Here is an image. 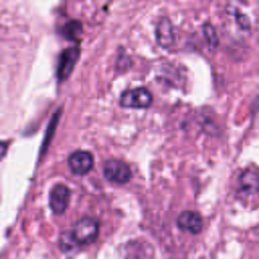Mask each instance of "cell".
Listing matches in <instances>:
<instances>
[{
  "mask_svg": "<svg viewBox=\"0 0 259 259\" xmlns=\"http://www.w3.org/2000/svg\"><path fill=\"white\" fill-rule=\"evenodd\" d=\"M78 246L91 245L99 237V221L94 217H81L70 230Z\"/></svg>",
  "mask_w": 259,
  "mask_h": 259,
  "instance_id": "6da1fadb",
  "label": "cell"
},
{
  "mask_svg": "<svg viewBox=\"0 0 259 259\" xmlns=\"http://www.w3.org/2000/svg\"><path fill=\"white\" fill-rule=\"evenodd\" d=\"M102 172L105 180L113 183V185H125L132 180V168L125 164L123 160L118 159H109L104 162Z\"/></svg>",
  "mask_w": 259,
  "mask_h": 259,
  "instance_id": "7a4b0ae2",
  "label": "cell"
},
{
  "mask_svg": "<svg viewBox=\"0 0 259 259\" xmlns=\"http://www.w3.org/2000/svg\"><path fill=\"white\" fill-rule=\"evenodd\" d=\"M152 104V94L146 88L128 89L120 96V105L126 109H148Z\"/></svg>",
  "mask_w": 259,
  "mask_h": 259,
  "instance_id": "3957f363",
  "label": "cell"
},
{
  "mask_svg": "<svg viewBox=\"0 0 259 259\" xmlns=\"http://www.w3.org/2000/svg\"><path fill=\"white\" fill-rule=\"evenodd\" d=\"M79 47H68L60 54L59 65H57V79H59V83L68 79V76L75 70V65L79 60Z\"/></svg>",
  "mask_w": 259,
  "mask_h": 259,
  "instance_id": "277c9868",
  "label": "cell"
},
{
  "mask_svg": "<svg viewBox=\"0 0 259 259\" xmlns=\"http://www.w3.org/2000/svg\"><path fill=\"white\" fill-rule=\"evenodd\" d=\"M70 198H71V191L68 186L63 183H57L51 190V194H49V206H51V210L55 215H62L65 210L68 209Z\"/></svg>",
  "mask_w": 259,
  "mask_h": 259,
  "instance_id": "5b68a950",
  "label": "cell"
},
{
  "mask_svg": "<svg viewBox=\"0 0 259 259\" xmlns=\"http://www.w3.org/2000/svg\"><path fill=\"white\" fill-rule=\"evenodd\" d=\"M68 167L71 174L78 177L88 175L94 167V157L89 151H75L70 154L68 157Z\"/></svg>",
  "mask_w": 259,
  "mask_h": 259,
  "instance_id": "8992f818",
  "label": "cell"
},
{
  "mask_svg": "<svg viewBox=\"0 0 259 259\" xmlns=\"http://www.w3.org/2000/svg\"><path fill=\"white\" fill-rule=\"evenodd\" d=\"M237 191L241 196H253L259 191V174L253 168L243 170L238 177Z\"/></svg>",
  "mask_w": 259,
  "mask_h": 259,
  "instance_id": "52a82bcc",
  "label": "cell"
},
{
  "mask_svg": "<svg viewBox=\"0 0 259 259\" xmlns=\"http://www.w3.org/2000/svg\"><path fill=\"white\" fill-rule=\"evenodd\" d=\"M177 227L183 232L198 235L199 232H202L204 222H202V217L198 212H194V210H185V212H182L177 217Z\"/></svg>",
  "mask_w": 259,
  "mask_h": 259,
  "instance_id": "ba28073f",
  "label": "cell"
},
{
  "mask_svg": "<svg viewBox=\"0 0 259 259\" xmlns=\"http://www.w3.org/2000/svg\"><path fill=\"white\" fill-rule=\"evenodd\" d=\"M156 40L160 47L170 49L175 44V28L168 18H160L156 26Z\"/></svg>",
  "mask_w": 259,
  "mask_h": 259,
  "instance_id": "9c48e42d",
  "label": "cell"
},
{
  "mask_svg": "<svg viewBox=\"0 0 259 259\" xmlns=\"http://www.w3.org/2000/svg\"><path fill=\"white\" fill-rule=\"evenodd\" d=\"M62 36L67 40H73V42H79L81 36H83V24L78 20H71L67 24H63L62 28Z\"/></svg>",
  "mask_w": 259,
  "mask_h": 259,
  "instance_id": "30bf717a",
  "label": "cell"
},
{
  "mask_svg": "<svg viewBox=\"0 0 259 259\" xmlns=\"http://www.w3.org/2000/svg\"><path fill=\"white\" fill-rule=\"evenodd\" d=\"M60 115H62V109H59L55 113H54V117L51 120V123H49L47 126V133L44 136V143H42V148H40V157L46 154V149L49 148V144H51V140H52V136L55 133V128H57V123H59V120H60Z\"/></svg>",
  "mask_w": 259,
  "mask_h": 259,
  "instance_id": "8fae6325",
  "label": "cell"
},
{
  "mask_svg": "<svg viewBox=\"0 0 259 259\" xmlns=\"http://www.w3.org/2000/svg\"><path fill=\"white\" fill-rule=\"evenodd\" d=\"M59 248H60V251L62 253H73L76 248H78V245L75 243V240H73V237H71V233H70V230L68 232H63L62 235H60V240H59Z\"/></svg>",
  "mask_w": 259,
  "mask_h": 259,
  "instance_id": "7c38bea8",
  "label": "cell"
},
{
  "mask_svg": "<svg viewBox=\"0 0 259 259\" xmlns=\"http://www.w3.org/2000/svg\"><path fill=\"white\" fill-rule=\"evenodd\" d=\"M202 34H204L206 42L210 49H215L219 46V37H217V31L210 23L202 24Z\"/></svg>",
  "mask_w": 259,
  "mask_h": 259,
  "instance_id": "4fadbf2b",
  "label": "cell"
},
{
  "mask_svg": "<svg viewBox=\"0 0 259 259\" xmlns=\"http://www.w3.org/2000/svg\"><path fill=\"white\" fill-rule=\"evenodd\" d=\"M235 20H237V24H238L240 29H243V31H249L251 29V20L245 13H241L240 10L235 12Z\"/></svg>",
  "mask_w": 259,
  "mask_h": 259,
  "instance_id": "5bb4252c",
  "label": "cell"
},
{
  "mask_svg": "<svg viewBox=\"0 0 259 259\" xmlns=\"http://www.w3.org/2000/svg\"><path fill=\"white\" fill-rule=\"evenodd\" d=\"M8 148H10V141H0V160L7 156Z\"/></svg>",
  "mask_w": 259,
  "mask_h": 259,
  "instance_id": "9a60e30c",
  "label": "cell"
}]
</instances>
